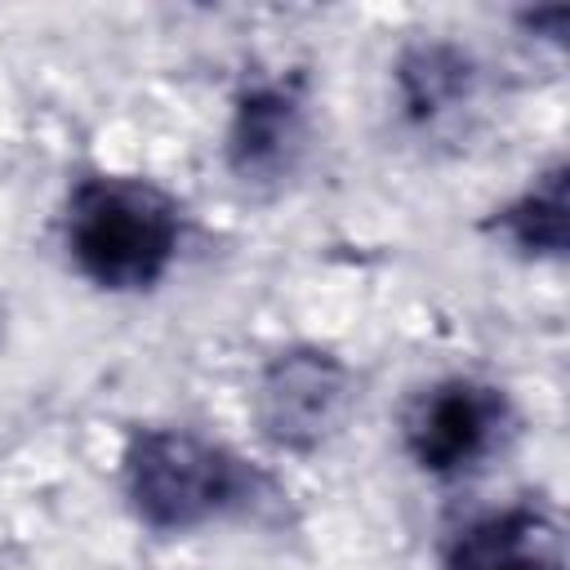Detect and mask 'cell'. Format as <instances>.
<instances>
[{
	"label": "cell",
	"mask_w": 570,
	"mask_h": 570,
	"mask_svg": "<svg viewBox=\"0 0 570 570\" xmlns=\"http://www.w3.org/2000/svg\"><path fill=\"white\" fill-rule=\"evenodd\" d=\"M356 401L352 370L325 347L276 352L254 383V423L285 454H312L338 436Z\"/></svg>",
	"instance_id": "cell-3"
},
{
	"label": "cell",
	"mask_w": 570,
	"mask_h": 570,
	"mask_svg": "<svg viewBox=\"0 0 570 570\" xmlns=\"http://www.w3.org/2000/svg\"><path fill=\"white\" fill-rule=\"evenodd\" d=\"M307 151V107L298 85L289 80H258L249 85L227 125V169L249 183H281L298 169Z\"/></svg>",
	"instance_id": "cell-5"
},
{
	"label": "cell",
	"mask_w": 570,
	"mask_h": 570,
	"mask_svg": "<svg viewBox=\"0 0 570 570\" xmlns=\"http://www.w3.org/2000/svg\"><path fill=\"white\" fill-rule=\"evenodd\" d=\"M561 566H566L561 525L530 503L476 517L450 539L441 561V570H561Z\"/></svg>",
	"instance_id": "cell-6"
},
{
	"label": "cell",
	"mask_w": 570,
	"mask_h": 570,
	"mask_svg": "<svg viewBox=\"0 0 570 570\" xmlns=\"http://www.w3.org/2000/svg\"><path fill=\"white\" fill-rule=\"evenodd\" d=\"M508 423V401L481 379H441L405 410L401 436L414 468L428 476H459L476 468Z\"/></svg>",
	"instance_id": "cell-4"
},
{
	"label": "cell",
	"mask_w": 570,
	"mask_h": 570,
	"mask_svg": "<svg viewBox=\"0 0 570 570\" xmlns=\"http://www.w3.org/2000/svg\"><path fill=\"white\" fill-rule=\"evenodd\" d=\"M392 80H396V98H401L405 120L428 129V125H441L445 116H454L472 102L481 71H476L468 49H459L450 40H419L396 58Z\"/></svg>",
	"instance_id": "cell-7"
},
{
	"label": "cell",
	"mask_w": 570,
	"mask_h": 570,
	"mask_svg": "<svg viewBox=\"0 0 570 570\" xmlns=\"http://www.w3.org/2000/svg\"><path fill=\"white\" fill-rule=\"evenodd\" d=\"M62 236L85 281L111 294H138L165 281V272L174 267L183 218L160 187L142 178L98 174L71 187Z\"/></svg>",
	"instance_id": "cell-1"
},
{
	"label": "cell",
	"mask_w": 570,
	"mask_h": 570,
	"mask_svg": "<svg viewBox=\"0 0 570 570\" xmlns=\"http://www.w3.org/2000/svg\"><path fill=\"white\" fill-rule=\"evenodd\" d=\"M490 227L521 249L525 258H561L566 254V165H548L521 196L494 209Z\"/></svg>",
	"instance_id": "cell-8"
},
{
	"label": "cell",
	"mask_w": 570,
	"mask_h": 570,
	"mask_svg": "<svg viewBox=\"0 0 570 570\" xmlns=\"http://www.w3.org/2000/svg\"><path fill=\"white\" fill-rule=\"evenodd\" d=\"M249 490L245 463L191 432V428H142L125 450V499L147 530L187 534L232 512Z\"/></svg>",
	"instance_id": "cell-2"
}]
</instances>
